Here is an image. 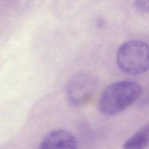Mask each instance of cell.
<instances>
[{"instance_id":"cell-4","label":"cell","mask_w":149,"mask_h":149,"mask_svg":"<svg viewBox=\"0 0 149 149\" xmlns=\"http://www.w3.org/2000/svg\"><path fill=\"white\" fill-rule=\"evenodd\" d=\"M39 149H77L76 139L69 132L54 129L43 137Z\"/></svg>"},{"instance_id":"cell-6","label":"cell","mask_w":149,"mask_h":149,"mask_svg":"<svg viewBox=\"0 0 149 149\" xmlns=\"http://www.w3.org/2000/svg\"><path fill=\"white\" fill-rule=\"evenodd\" d=\"M134 5L139 12L145 13H149V0H134Z\"/></svg>"},{"instance_id":"cell-2","label":"cell","mask_w":149,"mask_h":149,"mask_svg":"<svg viewBox=\"0 0 149 149\" xmlns=\"http://www.w3.org/2000/svg\"><path fill=\"white\" fill-rule=\"evenodd\" d=\"M116 63L120 70L139 75L149 70V45L137 40L123 43L116 53Z\"/></svg>"},{"instance_id":"cell-5","label":"cell","mask_w":149,"mask_h":149,"mask_svg":"<svg viewBox=\"0 0 149 149\" xmlns=\"http://www.w3.org/2000/svg\"><path fill=\"white\" fill-rule=\"evenodd\" d=\"M149 143V120L123 143V149H145Z\"/></svg>"},{"instance_id":"cell-1","label":"cell","mask_w":149,"mask_h":149,"mask_svg":"<svg viewBox=\"0 0 149 149\" xmlns=\"http://www.w3.org/2000/svg\"><path fill=\"white\" fill-rule=\"evenodd\" d=\"M142 91L141 86L134 81L121 80L111 83L100 96L99 109L105 115L118 114L136 101Z\"/></svg>"},{"instance_id":"cell-3","label":"cell","mask_w":149,"mask_h":149,"mask_svg":"<svg viewBox=\"0 0 149 149\" xmlns=\"http://www.w3.org/2000/svg\"><path fill=\"white\" fill-rule=\"evenodd\" d=\"M96 84L95 79L89 74L76 75L66 87V95L69 101L76 105L86 103L93 94Z\"/></svg>"}]
</instances>
